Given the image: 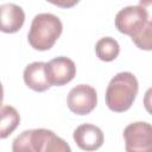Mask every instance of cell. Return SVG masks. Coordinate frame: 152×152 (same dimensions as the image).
I'll return each instance as SVG.
<instances>
[{"label": "cell", "instance_id": "5b68a950", "mask_svg": "<svg viewBox=\"0 0 152 152\" xmlns=\"http://www.w3.org/2000/svg\"><path fill=\"white\" fill-rule=\"evenodd\" d=\"M66 103L72 113L87 115L97 104V93L89 84H78L69 91Z\"/></svg>", "mask_w": 152, "mask_h": 152}, {"label": "cell", "instance_id": "8fae6325", "mask_svg": "<svg viewBox=\"0 0 152 152\" xmlns=\"http://www.w3.org/2000/svg\"><path fill=\"white\" fill-rule=\"evenodd\" d=\"M20 115L12 106L0 107V139L7 138L18 127Z\"/></svg>", "mask_w": 152, "mask_h": 152}, {"label": "cell", "instance_id": "277c9868", "mask_svg": "<svg viewBox=\"0 0 152 152\" xmlns=\"http://www.w3.org/2000/svg\"><path fill=\"white\" fill-rule=\"evenodd\" d=\"M126 152H152V127L148 122H132L124 129Z\"/></svg>", "mask_w": 152, "mask_h": 152}, {"label": "cell", "instance_id": "ba28073f", "mask_svg": "<svg viewBox=\"0 0 152 152\" xmlns=\"http://www.w3.org/2000/svg\"><path fill=\"white\" fill-rule=\"evenodd\" d=\"M72 138L76 145L83 151H96L103 145L104 137L100 127L93 124H82L80 125L72 134Z\"/></svg>", "mask_w": 152, "mask_h": 152}, {"label": "cell", "instance_id": "7a4b0ae2", "mask_svg": "<svg viewBox=\"0 0 152 152\" xmlns=\"http://www.w3.org/2000/svg\"><path fill=\"white\" fill-rule=\"evenodd\" d=\"M139 84L137 77L128 71L116 74L106 89V104L116 113L128 110L138 94Z\"/></svg>", "mask_w": 152, "mask_h": 152}, {"label": "cell", "instance_id": "5bb4252c", "mask_svg": "<svg viewBox=\"0 0 152 152\" xmlns=\"http://www.w3.org/2000/svg\"><path fill=\"white\" fill-rule=\"evenodd\" d=\"M2 100H4V88H2V84L0 82V107L2 104Z\"/></svg>", "mask_w": 152, "mask_h": 152}, {"label": "cell", "instance_id": "4fadbf2b", "mask_svg": "<svg viewBox=\"0 0 152 152\" xmlns=\"http://www.w3.org/2000/svg\"><path fill=\"white\" fill-rule=\"evenodd\" d=\"M43 152H71V148L64 139L53 134L46 141Z\"/></svg>", "mask_w": 152, "mask_h": 152}, {"label": "cell", "instance_id": "30bf717a", "mask_svg": "<svg viewBox=\"0 0 152 152\" xmlns=\"http://www.w3.org/2000/svg\"><path fill=\"white\" fill-rule=\"evenodd\" d=\"M23 77L25 84L34 91H45L51 87L46 78L44 62H32L26 65Z\"/></svg>", "mask_w": 152, "mask_h": 152}, {"label": "cell", "instance_id": "3957f363", "mask_svg": "<svg viewBox=\"0 0 152 152\" xmlns=\"http://www.w3.org/2000/svg\"><path fill=\"white\" fill-rule=\"evenodd\" d=\"M63 31L61 19L52 13H38L31 23L27 34L30 45L38 51L50 50Z\"/></svg>", "mask_w": 152, "mask_h": 152}, {"label": "cell", "instance_id": "7c38bea8", "mask_svg": "<svg viewBox=\"0 0 152 152\" xmlns=\"http://www.w3.org/2000/svg\"><path fill=\"white\" fill-rule=\"evenodd\" d=\"M95 52L99 59L103 62H112L114 61L120 53V45L119 43L112 37H103L97 40L95 45Z\"/></svg>", "mask_w": 152, "mask_h": 152}, {"label": "cell", "instance_id": "8992f818", "mask_svg": "<svg viewBox=\"0 0 152 152\" xmlns=\"http://www.w3.org/2000/svg\"><path fill=\"white\" fill-rule=\"evenodd\" d=\"M55 133L46 128L26 129L12 142V152H43L46 141Z\"/></svg>", "mask_w": 152, "mask_h": 152}, {"label": "cell", "instance_id": "6da1fadb", "mask_svg": "<svg viewBox=\"0 0 152 152\" xmlns=\"http://www.w3.org/2000/svg\"><path fill=\"white\" fill-rule=\"evenodd\" d=\"M115 27L119 32L129 36L139 49L147 51L152 49V23L141 4L120 10L115 15Z\"/></svg>", "mask_w": 152, "mask_h": 152}, {"label": "cell", "instance_id": "52a82bcc", "mask_svg": "<svg viewBox=\"0 0 152 152\" xmlns=\"http://www.w3.org/2000/svg\"><path fill=\"white\" fill-rule=\"evenodd\" d=\"M45 74L49 84L52 86H64L72 81L76 75V65L72 59L59 56L52 58L45 63Z\"/></svg>", "mask_w": 152, "mask_h": 152}, {"label": "cell", "instance_id": "9c48e42d", "mask_svg": "<svg viewBox=\"0 0 152 152\" xmlns=\"http://www.w3.org/2000/svg\"><path fill=\"white\" fill-rule=\"evenodd\" d=\"M25 21L24 10L13 2L0 5V31L5 33L18 32Z\"/></svg>", "mask_w": 152, "mask_h": 152}]
</instances>
